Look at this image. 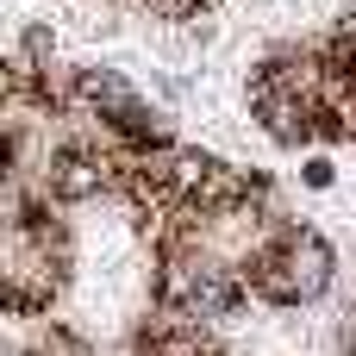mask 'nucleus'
Here are the masks:
<instances>
[{
	"label": "nucleus",
	"mask_w": 356,
	"mask_h": 356,
	"mask_svg": "<svg viewBox=\"0 0 356 356\" xmlns=\"http://www.w3.org/2000/svg\"><path fill=\"white\" fill-rule=\"evenodd\" d=\"M250 113H257V125H263L275 144H288V150H300V144H313V138L325 131V113H319L307 94H294L288 81L263 75V69H257V81H250Z\"/></svg>",
	"instance_id": "f257e3e1"
},
{
	"label": "nucleus",
	"mask_w": 356,
	"mask_h": 356,
	"mask_svg": "<svg viewBox=\"0 0 356 356\" xmlns=\"http://www.w3.org/2000/svg\"><path fill=\"white\" fill-rule=\"evenodd\" d=\"M300 181H307V188H332V181H338V163H332V156H307V163H300Z\"/></svg>",
	"instance_id": "f03ea898"
}]
</instances>
